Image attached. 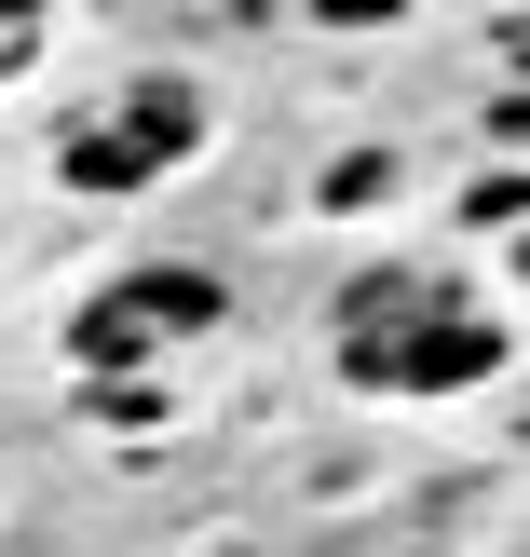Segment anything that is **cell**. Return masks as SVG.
Segmentation results:
<instances>
[{"label": "cell", "instance_id": "1", "mask_svg": "<svg viewBox=\"0 0 530 557\" xmlns=\"http://www.w3.org/2000/svg\"><path fill=\"white\" fill-rule=\"evenodd\" d=\"M504 368V326L477 313V299L422 286V272H354L341 286V381L354 395H477V381Z\"/></svg>", "mask_w": 530, "mask_h": 557}, {"label": "cell", "instance_id": "2", "mask_svg": "<svg viewBox=\"0 0 530 557\" xmlns=\"http://www.w3.org/2000/svg\"><path fill=\"white\" fill-rule=\"evenodd\" d=\"M190 150H205V96L150 69V82H123V96H109L96 123H69V150H54V177H69V190H96V205H123V190L177 177Z\"/></svg>", "mask_w": 530, "mask_h": 557}, {"label": "cell", "instance_id": "3", "mask_svg": "<svg viewBox=\"0 0 530 557\" xmlns=\"http://www.w3.org/2000/svg\"><path fill=\"white\" fill-rule=\"evenodd\" d=\"M123 299H136V313H150V341H163V354H190V341H205L218 313H232V286H218V272H177V259L123 272Z\"/></svg>", "mask_w": 530, "mask_h": 557}, {"label": "cell", "instance_id": "4", "mask_svg": "<svg viewBox=\"0 0 530 557\" xmlns=\"http://www.w3.org/2000/svg\"><path fill=\"white\" fill-rule=\"evenodd\" d=\"M69 354H82V368H96V381H123V368H150V313H136V299L123 286H109V299H82V313H69Z\"/></svg>", "mask_w": 530, "mask_h": 557}, {"label": "cell", "instance_id": "5", "mask_svg": "<svg viewBox=\"0 0 530 557\" xmlns=\"http://www.w3.org/2000/svg\"><path fill=\"white\" fill-rule=\"evenodd\" d=\"M27 41H41V14H0V69H14V54H27Z\"/></svg>", "mask_w": 530, "mask_h": 557}]
</instances>
